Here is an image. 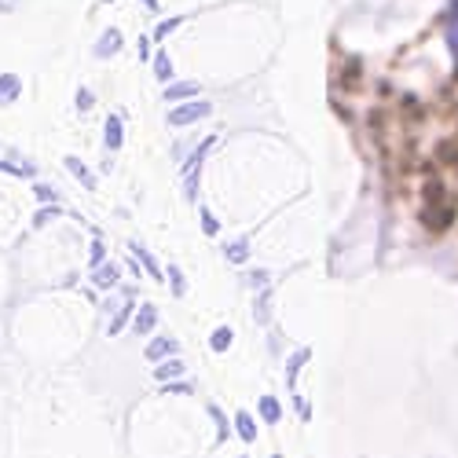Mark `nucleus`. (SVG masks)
<instances>
[{
	"label": "nucleus",
	"instance_id": "obj_1",
	"mask_svg": "<svg viewBox=\"0 0 458 458\" xmlns=\"http://www.w3.org/2000/svg\"><path fill=\"white\" fill-rule=\"evenodd\" d=\"M447 48H451V55L458 63V0L447 4Z\"/></svg>",
	"mask_w": 458,
	"mask_h": 458
},
{
	"label": "nucleus",
	"instance_id": "obj_2",
	"mask_svg": "<svg viewBox=\"0 0 458 458\" xmlns=\"http://www.w3.org/2000/svg\"><path fill=\"white\" fill-rule=\"evenodd\" d=\"M202 114H209V106H206V103H191V106H180V110H173V125H191L195 118H202Z\"/></svg>",
	"mask_w": 458,
	"mask_h": 458
},
{
	"label": "nucleus",
	"instance_id": "obj_3",
	"mask_svg": "<svg viewBox=\"0 0 458 458\" xmlns=\"http://www.w3.org/2000/svg\"><path fill=\"white\" fill-rule=\"evenodd\" d=\"M173 352H176V341L173 337H158V341H150V345H147V360L150 363H158V360H165Z\"/></svg>",
	"mask_w": 458,
	"mask_h": 458
},
{
	"label": "nucleus",
	"instance_id": "obj_4",
	"mask_svg": "<svg viewBox=\"0 0 458 458\" xmlns=\"http://www.w3.org/2000/svg\"><path fill=\"white\" fill-rule=\"evenodd\" d=\"M158 323V312H155V304H143V309L136 312V334H150Z\"/></svg>",
	"mask_w": 458,
	"mask_h": 458
},
{
	"label": "nucleus",
	"instance_id": "obj_5",
	"mask_svg": "<svg viewBox=\"0 0 458 458\" xmlns=\"http://www.w3.org/2000/svg\"><path fill=\"white\" fill-rule=\"evenodd\" d=\"M232 341H235L232 327H216L213 337H209V345H213V352H227V349H232Z\"/></svg>",
	"mask_w": 458,
	"mask_h": 458
},
{
	"label": "nucleus",
	"instance_id": "obj_6",
	"mask_svg": "<svg viewBox=\"0 0 458 458\" xmlns=\"http://www.w3.org/2000/svg\"><path fill=\"white\" fill-rule=\"evenodd\" d=\"M260 418H264L268 426H276L279 418H283V407H279V400H276V396H260Z\"/></svg>",
	"mask_w": 458,
	"mask_h": 458
},
{
	"label": "nucleus",
	"instance_id": "obj_7",
	"mask_svg": "<svg viewBox=\"0 0 458 458\" xmlns=\"http://www.w3.org/2000/svg\"><path fill=\"white\" fill-rule=\"evenodd\" d=\"M235 429H239V437H242L246 444H253V440H257V426H253V418H250L246 411H239V414H235Z\"/></svg>",
	"mask_w": 458,
	"mask_h": 458
},
{
	"label": "nucleus",
	"instance_id": "obj_8",
	"mask_svg": "<svg viewBox=\"0 0 458 458\" xmlns=\"http://www.w3.org/2000/svg\"><path fill=\"white\" fill-rule=\"evenodd\" d=\"M304 360H309V349H301V352L286 363V381H290V389L297 386V370H301V363H304Z\"/></svg>",
	"mask_w": 458,
	"mask_h": 458
},
{
	"label": "nucleus",
	"instance_id": "obj_9",
	"mask_svg": "<svg viewBox=\"0 0 458 458\" xmlns=\"http://www.w3.org/2000/svg\"><path fill=\"white\" fill-rule=\"evenodd\" d=\"M118 283V264H106V268L96 272V286H114Z\"/></svg>",
	"mask_w": 458,
	"mask_h": 458
},
{
	"label": "nucleus",
	"instance_id": "obj_10",
	"mask_svg": "<svg viewBox=\"0 0 458 458\" xmlns=\"http://www.w3.org/2000/svg\"><path fill=\"white\" fill-rule=\"evenodd\" d=\"M155 374H158V381H169V377H180V374H183V363H180V360H169V363H162V367H158Z\"/></svg>",
	"mask_w": 458,
	"mask_h": 458
},
{
	"label": "nucleus",
	"instance_id": "obj_11",
	"mask_svg": "<svg viewBox=\"0 0 458 458\" xmlns=\"http://www.w3.org/2000/svg\"><path fill=\"white\" fill-rule=\"evenodd\" d=\"M15 92H19V81H15V78H4V81H0V103L15 99Z\"/></svg>",
	"mask_w": 458,
	"mask_h": 458
},
{
	"label": "nucleus",
	"instance_id": "obj_12",
	"mask_svg": "<svg viewBox=\"0 0 458 458\" xmlns=\"http://www.w3.org/2000/svg\"><path fill=\"white\" fill-rule=\"evenodd\" d=\"M106 143H110V147H118V143H122V125H118V122H110V125H106Z\"/></svg>",
	"mask_w": 458,
	"mask_h": 458
},
{
	"label": "nucleus",
	"instance_id": "obj_13",
	"mask_svg": "<svg viewBox=\"0 0 458 458\" xmlns=\"http://www.w3.org/2000/svg\"><path fill=\"white\" fill-rule=\"evenodd\" d=\"M209 414L216 418V440H227V422H224V414L216 407H209Z\"/></svg>",
	"mask_w": 458,
	"mask_h": 458
},
{
	"label": "nucleus",
	"instance_id": "obj_14",
	"mask_svg": "<svg viewBox=\"0 0 458 458\" xmlns=\"http://www.w3.org/2000/svg\"><path fill=\"white\" fill-rule=\"evenodd\" d=\"M191 92H195V85H180V89L169 92V99H183V96H191Z\"/></svg>",
	"mask_w": 458,
	"mask_h": 458
},
{
	"label": "nucleus",
	"instance_id": "obj_15",
	"mask_svg": "<svg viewBox=\"0 0 458 458\" xmlns=\"http://www.w3.org/2000/svg\"><path fill=\"white\" fill-rule=\"evenodd\" d=\"M125 319H129V309H125V312H122V316H118V319H114V323H110V334H118V330H122V327H125Z\"/></svg>",
	"mask_w": 458,
	"mask_h": 458
},
{
	"label": "nucleus",
	"instance_id": "obj_16",
	"mask_svg": "<svg viewBox=\"0 0 458 458\" xmlns=\"http://www.w3.org/2000/svg\"><path fill=\"white\" fill-rule=\"evenodd\" d=\"M165 393H180V396H183V393H191V386H187V381H173V386H169Z\"/></svg>",
	"mask_w": 458,
	"mask_h": 458
},
{
	"label": "nucleus",
	"instance_id": "obj_17",
	"mask_svg": "<svg viewBox=\"0 0 458 458\" xmlns=\"http://www.w3.org/2000/svg\"><path fill=\"white\" fill-rule=\"evenodd\" d=\"M227 257H232V260H246V246H242V242H239V246H235V250H227Z\"/></svg>",
	"mask_w": 458,
	"mask_h": 458
},
{
	"label": "nucleus",
	"instance_id": "obj_18",
	"mask_svg": "<svg viewBox=\"0 0 458 458\" xmlns=\"http://www.w3.org/2000/svg\"><path fill=\"white\" fill-rule=\"evenodd\" d=\"M173 293H183V279H180V272L173 268Z\"/></svg>",
	"mask_w": 458,
	"mask_h": 458
},
{
	"label": "nucleus",
	"instance_id": "obj_19",
	"mask_svg": "<svg viewBox=\"0 0 458 458\" xmlns=\"http://www.w3.org/2000/svg\"><path fill=\"white\" fill-rule=\"evenodd\" d=\"M276 458H279V454H276Z\"/></svg>",
	"mask_w": 458,
	"mask_h": 458
}]
</instances>
